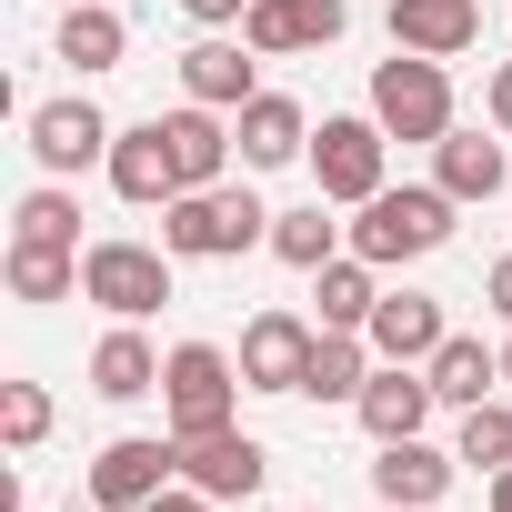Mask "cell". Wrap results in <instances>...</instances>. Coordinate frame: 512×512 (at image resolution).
Masks as SVG:
<instances>
[{"label":"cell","mask_w":512,"mask_h":512,"mask_svg":"<svg viewBox=\"0 0 512 512\" xmlns=\"http://www.w3.org/2000/svg\"><path fill=\"white\" fill-rule=\"evenodd\" d=\"M452 462H462V452H432L422 432H412V442H382L372 492H382V502H402V512H432V502H442V482H452Z\"/></svg>","instance_id":"obj_16"},{"label":"cell","mask_w":512,"mask_h":512,"mask_svg":"<svg viewBox=\"0 0 512 512\" xmlns=\"http://www.w3.org/2000/svg\"><path fill=\"white\" fill-rule=\"evenodd\" d=\"M81 292H91L101 312L141 322V312H161V302H171V251H141V241H91V251H81Z\"/></svg>","instance_id":"obj_5"},{"label":"cell","mask_w":512,"mask_h":512,"mask_svg":"<svg viewBox=\"0 0 512 512\" xmlns=\"http://www.w3.org/2000/svg\"><path fill=\"white\" fill-rule=\"evenodd\" d=\"M432 151H442V191H452V201H492V191H502V141H482V131H442Z\"/></svg>","instance_id":"obj_21"},{"label":"cell","mask_w":512,"mask_h":512,"mask_svg":"<svg viewBox=\"0 0 512 512\" xmlns=\"http://www.w3.org/2000/svg\"><path fill=\"white\" fill-rule=\"evenodd\" d=\"M141 512H211V492H161V502H141Z\"/></svg>","instance_id":"obj_34"},{"label":"cell","mask_w":512,"mask_h":512,"mask_svg":"<svg viewBox=\"0 0 512 512\" xmlns=\"http://www.w3.org/2000/svg\"><path fill=\"white\" fill-rule=\"evenodd\" d=\"M181 472H191V492H211V502H251V492H262V472H272V452L221 422V432L181 442Z\"/></svg>","instance_id":"obj_8"},{"label":"cell","mask_w":512,"mask_h":512,"mask_svg":"<svg viewBox=\"0 0 512 512\" xmlns=\"http://www.w3.org/2000/svg\"><path fill=\"white\" fill-rule=\"evenodd\" d=\"M462 462L512 472V412H502V402H472V412H462Z\"/></svg>","instance_id":"obj_28"},{"label":"cell","mask_w":512,"mask_h":512,"mask_svg":"<svg viewBox=\"0 0 512 512\" xmlns=\"http://www.w3.org/2000/svg\"><path fill=\"white\" fill-rule=\"evenodd\" d=\"M362 332H372V352H382V362H432V352L452 342V332H442V302H432V292H382Z\"/></svg>","instance_id":"obj_13"},{"label":"cell","mask_w":512,"mask_h":512,"mask_svg":"<svg viewBox=\"0 0 512 512\" xmlns=\"http://www.w3.org/2000/svg\"><path fill=\"white\" fill-rule=\"evenodd\" d=\"M111 191L121 201H181V161H171V131L141 121V131H111Z\"/></svg>","instance_id":"obj_12"},{"label":"cell","mask_w":512,"mask_h":512,"mask_svg":"<svg viewBox=\"0 0 512 512\" xmlns=\"http://www.w3.org/2000/svg\"><path fill=\"white\" fill-rule=\"evenodd\" d=\"M241 41L251 51H312V31H302V0H251V11H241Z\"/></svg>","instance_id":"obj_27"},{"label":"cell","mask_w":512,"mask_h":512,"mask_svg":"<svg viewBox=\"0 0 512 512\" xmlns=\"http://www.w3.org/2000/svg\"><path fill=\"white\" fill-rule=\"evenodd\" d=\"M31 151H41V171H91V161H111V121L91 101H41L31 111Z\"/></svg>","instance_id":"obj_11"},{"label":"cell","mask_w":512,"mask_h":512,"mask_svg":"<svg viewBox=\"0 0 512 512\" xmlns=\"http://www.w3.org/2000/svg\"><path fill=\"white\" fill-rule=\"evenodd\" d=\"M422 372H432V392H442V402H462V412H472V402H492V382H502V352H482V342H462V332H452V342H442Z\"/></svg>","instance_id":"obj_22"},{"label":"cell","mask_w":512,"mask_h":512,"mask_svg":"<svg viewBox=\"0 0 512 512\" xmlns=\"http://www.w3.org/2000/svg\"><path fill=\"white\" fill-rule=\"evenodd\" d=\"M11 292H21V302H71V292H81V251H61V241H11Z\"/></svg>","instance_id":"obj_23"},{"label":"cell","mask_w":512,"mask_h":512,"mask_svg":"<svg viewBox=\"0 0 512 512\" xmlns=\"http://www.w3.org/2000/svg\"><path fill=\"white\" fill-rule=\"evenodd\" d=\"M231 141H241V161H251V171H282V161H302V151H312V121H302V101H282V91H251Z\"/></svg>","instance_id":"obj_15"},{"label":"cell","mask_w":512,"mask_h":512,"mask_svg":"<svg viewBox=\"0 0 512 512\" xmlns=\"http://www.w3.org/2000/svg\"><path fill=\"white\" fill-rule=\"evenodd\" d=\"M382 121H322V141H312V181H322V201H372L382 191Z\"/></svg>","instance_id":"obj_7"},{"label":"cell","mask_w":512,"mask_h":512,"mask_svg":"<svg viewBox=\"0 0 512 512\" xmlns=\"http://www.w3.org/2000/svg\"><path fill=\"white\" fill-rule=\"evenodd\" d=\"M231 392H251V382H231V362H221L211 342H181V352L161 362V402H171V442H201V432H221V422H231Z\"/></svg>","instance_id":"obj_4"},{"label":"cell","mask_w":512,"mask_h":512,"mask_svg":"<svg viewBox=\"0 0 512 512\" xmlns=\"http://www.w3.org/2000/svg\"><path fill=\"white\" fill-rule=\"evenodd\" d=\"M0 432H11V452H31L51 432V392L41 382H0Z\"/></svg>","instance_id":"obj_29"},{"label":"cell","mask_w":512,"mask_h":512,"mask_svg":"<svg viewBox=\"0 0 512 512\" xmlns=\"http://www.w3.org/2000/svg\"><path fill=\"white\" fill-rule=\"evenodd\" d=\"M181 91H191L201 111H241V101H251V61H241L231 41H201V51H181Z\"/></svg>","instance_id":"obj_18"},{"label":"cell","mask_w":512,"mask_h":512,"mask_svg":"<svg viewBox=\"0 0 512 512\" xmlns=\"http://www.w3.org/2000/svg\"><path fill=\"white\" fill-rule=\"evenodd\" d=\"M472 41H482V0H392V51L462 61Z\"/></svg>","instance_id":"obj_10"},{"label":"cell","mask_w":512,"mask_h":512,"mask_svg":"<svg viewBox=\"0 0 512 512\" xmlns=\"http://www.w3.org/2000/svg\"><path fill=\"white\" fill-rule=\"evenodd\" d=\"M181 11H191V21H241L251 0H181Z\"/></svg>","instance_id":"obj_31"},{"label":"cell","mask_w":512,"mask_h":512,"mask_svg":"<svg viewBox=\"0 0 512 512\" xmlns=\"http://www.w3.org/2000/svg\"><path fill=\"white\" fill-rule=\"evenodd\" d=\"M372 121H382L392 141H442V131H452V81H442V61L392 51V61L372 71Z\"/></svg>","instance_id":"obj_3"},{"label":"cell","mask_w":512,"mask_h":512,"mask_svg":"<svg viewBox=\"0 0 512 512\" xmlns=\"http://www.w3.org/2000/svg\"><path fill=\"white\" fill-rule=\"evenodd\" d=\"M312 322H292V312H262L241 332V382L251 392H302V372H312Z\"/></svg>","instance_id":"obj_9"},{"label":"cell","mask_w":512,"mask_h":512,"mask_svg":"<svg viewBox=\"0 0 512 512\" xmlns=\"http://www.w3.org/2000/svg\"><path fill=\"white\" fill-rule=\"evenodd\" d=\"M442 241H452V191L442 181L432 191H372L362 221H352L362 262H422V251H442Z\"/></svg>","instance_id":"obj_2"},{"label":"cell","mask_w":512,"mask_h":512,"mask_svg":"<svg viewBox=\"0 0 512 512\" xmlns=\"http://www.w3.org/2000/svg\"><path fill=\"white\" fill-rule=\"evenodd\" d=\"M482 292H492V312L512 322V262H492V282H482Z\"/></svg>","instance_id":"obj_32"},{"label":"cell","mask_w":512,"mask_h":512,"mask_svg":"<svg viewBox=\"0 0 512 512\" xmlns=\"http://www.w3.org/2000/svg\"><path fill=\"white\" fill-rule=\"evenodd\" d=\"M332 241H342V231L322 221V201H302V211H272V251H282L292 272H322V262H332Z\"/></svg>","instance_id":"obj_26"},{"label":"cell","mask_w":512,"mask_h":512,"mask_svg":"<svg viewBox=\"0 0 512 512\" xmlns=\"http://www.w3.org/2000/svg\"><path fill=\"white\" fill-rule=\"evenodd\" d=\"M161 131H171V161H181V191H211V181H221V161H231V131H221V121H211L201 101H191V111H171Z\"/></svg>","instance_id":"obj_19"},{"label":"cell","mask_w":512,"mask_h":512,"mask_svg":"<svg viewBox=\"0 0 512 512\" xmlns=\"http://www.w3.org/2000/svg\"><path fill=\"white\" fill-rule=\"evenodd\" d=\"M251 241H272V211L251 201V191H181V201H161V251H181V262H231V251H251Z\"/></svg>","instance_id":"obj_1"},{"label":"cell","mask_w":512,"mask_h":512,"mask_svg":"<svg viewBox=\"0 0 512 512\" xmlns=\"http://www.w3.org/2000/svg\"><path fill=\"white\" fill-rule=\"evenodd\" d=\"M432 402H442V392H432V372L392 362V372H372V382H362V432H372V442H412V432L432 422Z\"/></svg>","instance_id":"obj_14"},{"label":"cell","mask_w":512,"mask_h":512,"mask_svg":"<svg viewBox=\"0 0 512 512\" xmlns=\"http://www.w3.org/2000/svg\"><path fill=\"white\" fill-rule=\"evenodd\" d=\"M382 512H402V502H382Z\"/></svg>","instance_id":"obj_37"},{"label":"cell","mask_w":512,"mask_h":512,"mask_svg":"<svg viewBox=\"0 0 512 512\" xmlns=\"http://www.w3.org/2000/svg\"><path fill=\"white\" fill-rule=\"evenodd\" d=\"M61 11H71V0H61Z\"/></svg>","instance_id":"obj_38"},{"label":"cell","mask_w":512,"mask_h":512,"mask_svg":"<svg viewBox=\"0 0 512 512\" xmlns=\"http://www.w3.org/2000/svg\"><path fill=\"white\" fill-rule=\"evenodd\" d=\"M362 382H372V372H362V342H352V332H322L302 392H312V402H362Z\"/></svg>","instance_id":"obj_24"},{"label":"cell","mask_w":512,"mask_h":512,"mask_svg":"<svg viewBox=\"0 0 512 512\" xmlns=\"http://www.w3.org/2000/svg\"><path fill=\"white\" fill-rule=\"evenodd\" d=\"M502 382H512V352H502Z\"/></svg>","instance_id":"obj_36"},{"label":"cell","mask_w":512,"mask_h":512,"mask_svg":"<svg viewBox=\"0 0 512 512\" xmlns=\"http://www.w3.org/2000/svg\"><path fill=\"white\" fill-rule=\"evenodd\" d=\"M492 121H502V131H512V61H502V71H492Z\"/></svg>","instance_id":"obj_33"},{"label":"cell","mask_w":512,"mask_h":512,"mask_svg":"<svg viewBox=\"0 0 512 512\" xmlns=\"http://www.w3.org/2000/svg\"><path fill=\"white\" fill-rule=\"evenodd\" d=\"M171 472H181V442L131 432V442H111V452L91 462V502H101V512H141V502L171 492Z\"/></svg>","instance_id":"obj_6"},{"label":"cell","mask_w":512,"mask_h":512,"mask_svg":"<svg viewBox=\"0 0 512 512\" xmlns=\"http://www.w3.org/2000/svg\"><path fill=\"white\" fill-rule=\"evenodd\" d=\"M492 512H512V472H492Z\"/></svg>","instance_id":"obj_35"},{"label":"cell","mask_w":512,"mask_h":512,"mask_svg":"<svg viewBox=\"0 0 512 512\" xmlns=\"http://www.w3.org/2000/svg\"><path fill=\"white\" fill-rule=\"evenodd\" d=\"M91 392H101V402H141V392H161V352H151L141 332H111V342L91 352Z\"/></svg>","instance_id":"obj_20"},{"label":"cell","mask_w":512,"mask_h":512,"mask_svg":"<svg viewBox=\"0 0 512 512\" xmlns=\"http://www.w3.org/2000/svg\"><path fill=\"white\" fill-rule=\"evenodd\" d=\"M121 51H131V31H121L111 0H71V21H61V61H71V71H121Z\"/></svg>","instance_id":"obj_17"},{"label":"cell","mask_w":512,"mask_h":512,"mask_svg":"<svg viewBox=\"0 0 512 512\" xmlns=\"http://www.w3.org/2000/svg\"><path fill=\"white\" fill-rule=\"evenodd\" d=\"M21 241H61V251H71V241H81V211H71L61 191H31V201H21Z\"/></svg>","instance_id":"obj_30"},{"label":"cell","mask_w":512,"mask_h":512,"mask_svg":"<svg viewBox=\"0 0 512 512\" xmlns=\"http://www.w3.org/2000/svg\"><path fill=\"white\" fill-rule=\"evenodd\" d=\"M372 262H322V332H362L372 322Z\"/></svg>","instance_id":"obj_25"}]
</instances>
